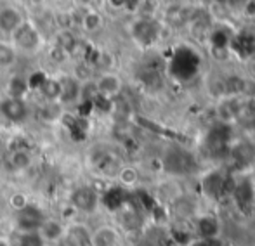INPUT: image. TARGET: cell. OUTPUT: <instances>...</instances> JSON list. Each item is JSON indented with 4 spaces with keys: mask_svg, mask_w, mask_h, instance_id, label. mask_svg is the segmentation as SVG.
I'll use <instances>...</instances> for the list:
<instances>
[{
    "mask_svg": "<svg viewBox=\"0 0 255 246\" xmlns=\"http://www.w3.org/2000/svg\"><path fill=\"white\" fill-rule=\"evenodd\" d=\"M0 246H10V243L5 240V238L2 236V238H0Z\"/></svg>",
    "mask_w": 255,
    "mask_h": 246,
    "instance_id": "cell-19",
    "label": "cell"
},
{
    "mask_svg": "<svg viewBox=\"0 0 255 246\" xmlns=\"http://www.w3.org/2000/svg\"><path fill=\"white\" fill-rule=\"evenodd\" d=\"M45 241L44 238L40 236L38 231H28V233L21 234L19 240V246H44Z\"/></svg>",
    "mask_w": 255,
    "mask_h": 246,
    "instance_id": "cell-18",
    "label": "cell"
},
{
    "mask_svg": "<svg viewBox=\"0 0 255 246\" xmlns=\"http://www.w3.org/2000/svg\"><path fill=\"white\" fill-rule=\"evenodd\" d=\"M17 49L12 45V42L0 40V68L7 70V68H12L17 61Z\"/></svg>",
    "mask_w": 255,
    "mask_h": 246,
    "instance_id": "cell-14",
    "label": "cell"
},
{
    "mask_svg": "<svg viewBox=\"0 0 255 246\" xmlns=\"http://www.w3.org/2000/svg\"><path fill=\"white\" fill-rule=\"evenodd\" d=\"M26 21L24 14L16 5H3L0 7V33L12 35L21 24Z\"/></svg>",
    "mask_w": 255,
    "mask_h": 246,
    "instance_id": "cell-7",
    "label": "cell"
},
{
    "mask_svg": "<svg viewBox=\"0 0 255 246\" xmlns=\"http://www.w3.org/2000/svg\"><path fill=\"white\" fill-rule=\"evenodd\" d=\"M10 42L12 45L17 49V52H37L40 49L42 42H44V37H42L40 30L35 26L30 21H24L12 35H10Z\"/></svg>",
    "mask_w": 255,
    "mask_h": 246,
    "instance_id": "cell-1",
    "label": "cell"
},
{
    "mask_svg": "<svg viewBox=\"0 0 255 246\" xmlns=\"http://www.w3.org/2000/svg\"><path fill=\"white\" fill-rule=\"evenodd\" d=\"M142 226L141 215H139L137 210L134 208H124L120 215V227L118 229L122 233H137Z\"/></svg>",
    "mask_w": 255,
    "mask_h": 246,
    "instance_id": "cell-11",
    "label": "cell"
},
{
    "mask_svg": "<svg viewBox=\"0 0 255 246\" xmlns=\"http://www.w3.org/2000/svg\"><path fill=\"white\" fill-rule=\"evenodd\" d=\"M103 26V16L96 10H89L85 12L84 19H82V28H84L87 33H96L99 28Z\"/></svg>",
    "mask_w": 255,
    "mask_h": 246,
    "instance_id": "cell-16",
    "label": "cell"
},
{
    "mask_svg": "<svg viewBox=\"0 0 255 246\" xmlns=\"http://www.w3.org/2000/svg\"><path fill=\"white\" fill-rule=\"evenodd\" d=\"M193 233L196 234L200 241H214L221 236L222 222L215 213L212 212H200L195 219L191 220Z\"/></svg>",
    "mask_w": 255,
    "mask_h": 246,
    "instance_id": "cell-2",
    "label": "cell"
},
{
    "mask_svg": "<svg viewBox=\"0 0 255 246\" xmlns=\"http://www.w3.org/2000/svg\"><path fill=\"white\" fill-rule=\"evenodd\" d=\"M0 115L10 123H23L30 115V109H28L24 97L7 95L0 101Z\"/></svg>",
    "mask_w": 255,
    "mask_h": 246,
    "instance_id": "cell-4",
    "label": "cell"
},
{
    "mask_svg": "<svg viewBox=\"0 0 255 246\" xmlns=\"http://www.w3.org/2000/svg\"><path fill=\"white\" fill-rule=\"evenodd\" d=\"M0 238H2V229H0Z\"/></svg>",
    "mask_w": 255,
    "mask_h": 246,
    "instance_id": "cell-20",
    "label": "cell"
},
{
    "mask_svg": "<svg viewBox=\"0 0 255 246\" xmlns=\"http://www.w3.org/2000/svg\"><path fill=\"white\" fill-rule=\"evenodd\" d=\"M117 179L124 187H135L141 180V173L135 166L132 165H124L118 168L117 172Z\"/></svg>",
    "mask_w": 255,
    "mask_h": 246,
    "instance_id": "cell-13",
    "label": "cell"
},
{
    "mask_svg": "<svg viewBox=\"0 0 255 246\" xmlns=\"http://www.w3.org/2000/svg\"><path fill=\"white\" fill-rule=\"evenodd\" d=\"M17 217H19L17 222H19V227L23 233H28V231H38L45 220L44 212H42L37 205H33V203H30L26 208L21 210V212L17 213Z\"/></svg>",
    "mask_w": 255,
    "mask_h": 246,
    "instance_id": "cell-8",
    "label": "cell"
},
{
    "mask_svg": "<svg viewBox=\"0 0 255 246\" xmlns=\"http://www.w3.org/2000/svg\"><path fill=\"white\" fill-rule=\"evenodd\" d=\"M30 205V198H28L24 192H12V194L9 196V206L14 210L16 213H19L21 210H24L26 206Z\"/></svg>",
    "mask_w": 255,
    "mask_h": 246,
    "instance_id": "cell-17",
    "label": "cell"
},
{
    "mask_svg": "<svg viewBox=\"0 0 255 246\" xmlns=\"http://www.w3.org/2000/svg\"><path fill=\"white\" fill-rule=\"evenodd\" d=\"M38 233H40V236L44 238V241H57L63 238L64 229L57 220L45 219L44 224L40 226V229H38Z\"/></svg>",
    "mask_w": 255,
    "mask_h": 246,
    "instance_id": "cell-15",
    "label": "cell"
},
{
    "mask_svg": "<svg viewBox=\"0 0 255 246\" xmlns=\"http://www.w3.org/2000/svg\"><path fill=\"white\" fill-rule=\"evenodd\" d=\"M38 90L42 92L47 101L51 102H57L61 97V80L57 78H42V82L38 83Z\"/></svg>",
    "mask_w": 255,
    "mask_h": 246,
    "instance_id": "cell-12",
    "label": "cell"
},
{
    "mask_svg": "<svg viewBox=\"0 0 255 246\" xmlns=\"http://www.w3.org/2000/svg\"><path fill=\"white\" fill-rule=\"evenodd\" d=\"M80 87L82 82L75 77H68L61 80V97L59 102H71L80 99Z\"/></svg>",
    "mask_w": 255,
    "mask_h": 246,
    "instance_id": "cell-10",
    "label": "cell"
},
{
    "mask_svg": "<svg viewBox=\"0 0 255 246\" xmlns=\"http://www.w3.org/2000/svg\"><path fill=\"white\" fill-rule=\"evenodd\" d=\"M9 165L14 172H24L33 165V156H31L30 149L26 148H17L12 149L9 155Z\"/></svg>",
    "mask_w": 255,
    "mask_h": 246,
    "instance_id": "cell-9",
    "label": "cell"
},
{
    "mask_svg": "<svg viewBox=\"0 0 255 246\" xmlns=\"http://www.w3.org/2000/svg\"><path fill=\"white\" fill-rule=\"evenodd\" d=\"M101 196L96 189L89 187V185H82L77 187L70 196V203L77 212L80 213H92L98 210Z\"/></svg>",
    "mask_w": 255,
    "mask_h": 246,
    "instance_id": "cell-3",
    "label": "cell"
},
{
    "mask_svg": "<svg viewBox=\"0 0 255 246\" xmlns=\"http://www.w3.org/2000/svg\"><path fill=\"white\" fill-rule=\"evenodd\" d=\"M96 90H98V97L103 99H115L122 94L124 90V80L120 75L113 73V71H104L94 82Z\"/></svg>",
    "mask_w": 255,
    "mask_h": 246,
    "instance_id": "cell-5",
    "label": "cell"
},
{
    "mask_svg": "<svg viewBox=\"0 0 255 246\" xmlns=\"http://www.w3.org/2000/svg\"><path fill=\"white\" fill-rule=\"evenodd\" d=\"M122 231L110 224L96 227L91 231V238H89V246H120L122 241Z\"/></svg>",
    "mask_w": 255,
    "mask_h": 246,
    "instance_id": "cell-6",
    "label": "cell"
}]
</instances>
